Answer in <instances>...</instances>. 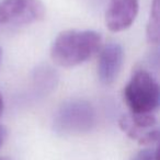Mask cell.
Wrapping results in <instances>:
<instances>
[{
    "instance_id": "1",
    "label": "cell",
    "mask_w": 160,
    "mask_h": 160,
    "mask_svg": "<svg viewBox=\"0 0 160 160\" xmlns=\"http://www.w3.org/2000/svg\"><path fill=\"white\" fill-rule=\"evenodd\" d=\"M102 36L93 30H66L51 46V58L56 65L71 68L83 64L101 48Z\"/></svg>"
},
{
    "instance_id": "2",
    "label": "cell",
    "mask_w": 160,
    "mask_h": 160,
    "mask_svg": "<svg viewBox=\"0 0 160 160\" xmlns=\"http://www.w3.org/2000/svg\"><path fill=\"white\" fill-rule=\"evenodd\" d=\"M123 98L129 113L155 114L160 104L158 81L146 69H135L123 89Z\"/></svg>"
},
{
    "instance_id": "3",
    "label": "cell",
    "mask_w": 160,
    "mask_h": 160,
    "mask_svg": "<svg viewBox=\"0 0 160 160\" xmlns=\"http://www.w3.org/2000/svg\"><path fill=\"white\" fill-rule=\"evenodd\" d=\"M97 125L93 105L83 99H70L58 108L53 121L54 131L59 135H82Z\"/></svg>"
},
{
    "instance_id": "4",
    "label": "cell",
    "mask_w": 160,
    "mask_h": 160,
    "mask_svg": "<svg viewBox=\"0 0 160 160\" xmlns=\"http://www.w3.org/2000/svg\"><path fill=\"white\" fill-rule=\"evenodd\" d=\"M44 17L45 6L41 0L0 1V25H28Z\"/></svg>"
},
{
    "instance_id": "5",
    "label": "cell",
    "mask_w": 160,
    "mask_h": 160,
    "mask_svg": "<svg viewBox=\"0 0 160 160\" xmlns=\"http://www.w3.org/2000/svg\"><path fill=\"white\" fill-rule=\"evenodd\" d=\"M139 10L138 0H109L105 12V25L118 33L131 28Z\"/></svg>"
},
{
    "instance_id": "6",
    "label": "cell",
    "mask_w": 160,
    "mask_h": 160,
    "mask_svg": "<svg viewBox=\"0 0 160 160\" xmlns=\"http://www.w3.org/2000/svg\"><path fill=\"white\" fill-rule=\"evenodd\" d=\"M124 64V49L118 43H108L100 49L98 60V78L105 86L118 79Z\"/></svg>"
},
{
    "instance_id": "7",
    "label": "cell",
    "mask_w": 160,
    "mask_h": 160,
    "mask_svg": "<svg viewBox=\"0 0 160 160\" xmlns=\"http://www.w3.org/2000/svg\"><path fill=\"white\" fill-rule=\"evenodd\" d=\"M118 125H120L121 129L129 138H132L140 145H152L156 144L159 139V128L158 127H153V128L138 127L129 121L126 114L120 118Z\"/></svg>"
},
{
    "instance_id": "8",
    "label": "cell",
    "mask_w": 160,
    "mask_h": 160,
    "mask_svg": "<svg viewBox=\"0 0 160 160\" xmlns=\"http://www.w3.org/2000/svg\"><path fill=\"white\" fill-rule=\"evenodd\" d=\"M34 81L35 86L40 91L42 92H51L54 88H56L58 81L57 72L49 66L38 67L35 70L34 75Z\"/></svg>"
},
{
    "instance_id": "9",
    "label": "cell",
    "mask_w": 160,
    "mask_h": 160,
    "mask_svg": "<svg viewBox=\"0 0 160 160\" xmlns=\"http://www.w3.org/2000/svg\"><path fill=\"white\" fill-rule=\"evenodd\" d=\"M159 16H160V5L159 0H152L150 6L149 18L146 27V38L150 44H158L160 38V27H159Z\"/></svg>"
},
{
    "instance_id": "10",
    "label": "cell",
    "mask_w": 160,
    "mask_h": 160,
    "mask_svg": "<svg viewBox=\"0 0 160 160\" xmlns=\"http://www.w3.org/2000/svg\"><path fill=\"white\" fill-rule=\"evenodd\" d=\"M133 160H158V149L149 147L139 150L133 157Z\"/></svg>"
},
{
    "instance_id": "11",
    "label": "cell",
    "mask_w": 160,
    "mask_h": 160,
    "mask_svg": "<svg viewBox=\"0 0 160 160\" xmlns=\"http://www.w3.org/2000/svg\"><path fill=\"white\" fill-rule=\"evenodd\" d=\"M8 137V131L3 125H0V148L3 146L6 139Z\"/></svg>"
},
{
    "instance_id": "12",
    "label": "cell",
    "mask_w": 160,
    "mask_h": 160,
    "mask_svg": "<svg viewBox=\"0 0 160 160\" xmlns=\"http://www.w3.org/2000/svg\"><path fill=\"white\" fill-rule=\"evenodd\" d=\"M3 108H5L3 97H2V94H1V92H0V116H1V114H2V112H3Z\"/></svg>"
},
{
    "instance_id": "13",
    "label": "cell",
    "mask_w": 160,
    "mask_h": 160,
    "mask_svg": "<svg viewBox=\"0 0 160 160\" xmlns=\"http://www.w3.org/2000/svg\"><path fill=\"white\" fill-rule=\"evenodd\" d=\"M0 160H11L10 158H7V157H0Z\"/></svg>"
},
{
    "instance_id": "14",
    "label": "cell",
    "mask_w": 160,
    "mask_h": 160,
    "mask_svg": "<svg viewBox=\"0 0 160 160\" xmlns=\"http://www.w3.org/2000/svg\"><path fill=\"white\" fill-rule=\"evenodd\" d=\"M0 54H1V52H0Z\"/></svg>"
}]
</instances>
